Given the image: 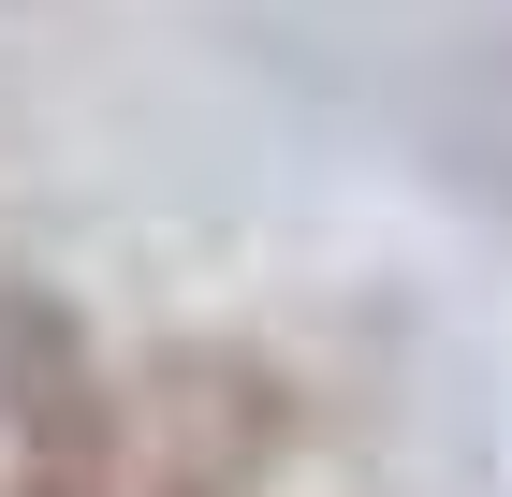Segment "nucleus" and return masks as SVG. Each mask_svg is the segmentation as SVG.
I'll return each instance as SVG.
<instances>
[{"mask_svg":"<svg viewBox=\"0 0 512 497\" xmlns=\"http://www.w3.org/2000/svg\"><path fill=\"white\" fill-rule=\"evenodd\" d=\"M0 424H15V454H30V468H88V483H103L118 410H103V381H88L74 307H44L30 278H0Z\"/></svg>","mask_w":512,"mask_h":497,"instance_id":"f03ea898","label":"nucleus"},{"mask_svg":"<svg viewBox=\"0 0 512 497\" xmlns=\"http://www.w3.org/2000/svg\"><path fill=\"white\" fill-rule=\"evenodd\" d=\"M15 497H103L88 468H15Z\"/></svg>","mask_w":512,"mask_h":497,"instance_id":"7ed1b4c3","label":"nucleus"},{"mask_svg":"<svg viewBox=\"0 0 512 497\" xmlns=\"http://www.w3.org/2000/svg\"><path fill=\"white\" fill-rule=\"evenodd\" d=\"M118 424H132V454H147V497H235V483H264V468L293 454L278 366H264V351H220V337L161 351Z\"/></svg>","mask_w":512,"mask_h":497,"instance_id":"f257e3e1","label":"nucleus"}]
</instances>
